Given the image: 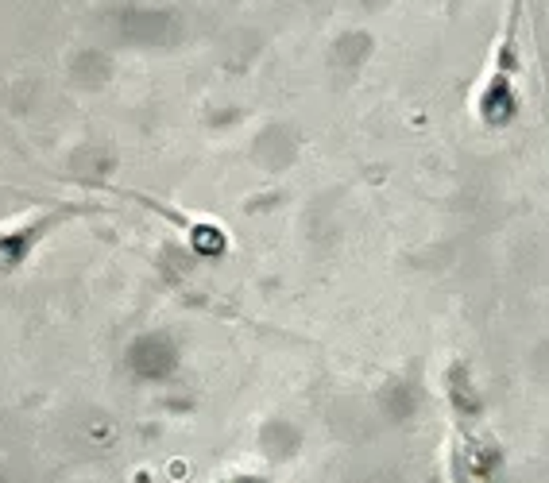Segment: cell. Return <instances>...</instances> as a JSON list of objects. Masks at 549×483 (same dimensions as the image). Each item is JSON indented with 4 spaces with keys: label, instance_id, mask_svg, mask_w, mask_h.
<instances>
[{
    "label": "cell",
    "instance_id": "6da1fadb",
    "mask_svg": "<svg viewBox=\"0 0 549 483\" xmlns=\"http://www.w3.org/2000/svg\"><path fill=\"white\" fill-rule=\"evenodd\" d=\"M519 20L522 0H511V16H507V28L491 54L488 81L476 93V117L483 128H507L519 117Z\"/></svg>",
    "mask_w": 549,
    "mask_h": 483
},
{
    "label": "cell",
    "instance_id": "7a4b0ae2",
    "mask_svg": "<svg viewBox=\"0 0 549 483\" xmlns=\"http://www.w3.org/2000/svg\"><path fill=\"white\" fill-rule=\"evenodd\" d=\"M73 209H51V213H39V217H31L28 225H20L16 232H4L0 236V267H20L23 259L35 251V244L43 240L51 228H59L62 220L70 217Z\"/></svg>",
    "mask_w": 549,
    "mask_h": 483
}]
</instances>
